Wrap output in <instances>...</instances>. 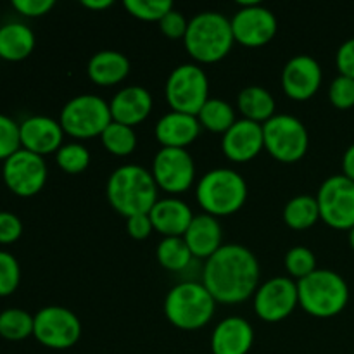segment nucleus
Instances as JSON below:
<instances>
[{"mask_svg": "<svg viewBox=\"0 0 354 354\" xmlns=\"http://www.w3.org/2000/svg\"><path fill=\"white\" fill-rule=\"evenodd\" d=\"M234 33L227 16L216 10H203L189 21L183 45L194 61L201 64H214L230 54L234 47Z\"/></svg>", "mask_w": 354, "mask_h": 354, "instance_id": "7ed1b4c3", "label": "nucleus"}, {"mask_svg": "<svg viewBox=\"0 0 354 354\" xmlns=\"http://www.w3.org/2000/svg\"><path fill=\"white\" fill-rule=\"evenodd\" d=\"M265 151L280 162H297L306 156L310 133L299 118L275 114L263 124Z\"/></svg>", "mask_w": 354, "mask_h": 354, "instance_id": "1a4fd4ad", "label": "nucleus"}, {"mask_svg": "<svg viewBox=\"0 0 354 354\" xmlns=\"http://www.w3.org/2000/svg\"><path fill=\"white\" fill-rule=\"evenodd\" d=\"M237 109L244 120L265 124L277 114V102L275 97L265 86L249 85L237 95Z\"/></svg>", "mask_w": 354, "mask_h": 354, "instance_id": "a878e982", "label": "nucleus"}, {"mask_svg": "<svg viewBox=\"0 0 354 354\" xmlns=\"http://www.w3.org/2000/svg\"><path fill=\"white\" fill-rule=\"evenodd\" d=\"M54 7V0H12V9L24 17H41Z\"/></svg>", "mask_w": 354, "mask_h": 354, "instance_id": "ea45409f", "label": "nucleus"}, {"mask_svg": "<svg viewBox=\"0 0 354 354\" xmlns=\"http://www.w3.org/2000/svg\"><path fill=\"white\" fill-rule=\"evenodd\" d=\"M165 95L171 111L197 116L209 100V78L201 66L192 62L180 64L166 80Z\"/></svg>", "mask_w": 354, "mask_h": 354, "instance_id": "6e6552de", "label": "nucleus"}, {"mask_svg": "<svg viewBox=\"0 0 354 354\" xmlns=\"http://www.w3.org/2000/svg\"><path fill=\"white\" fill-rule=\"evenodd\" d=\"M130 59L120 50H100L90 57L86 75L95 85L114 86L130 75Z\"/></svg>", "mask_w": 354, "mask_h": 354, "instance_id": "b1692460", "label": "nucleus"}, {"mask_svg": "<svg viewBox=\"0 0 354 354\" xmlns=\"http://www.w3.org/2000/svg\"><path fill=\"white\" fill-rule=\"evenodd\" d=\"M127 232L133 241H145L154 232L149 214H135L127 218Z\"/></svg>", "mask_w": 354, "mask_h": 354, "instance_id": "79ce46f5", "label": "nucleus"}, {"mask_svg": "<svg viewBox=\"0 0 354 354\" xmlns=\"http://www.w3.org/2000/svg\"><path fill=\"white\" fill-rule=\"evenodd\" d=\"M23 235V221L17 214L0 211V244L9 245L17 242Z\"/></svg>", "mask_w": 354, "mask_h": 354, "instance_id": "58836bf2", "label": "nucleus"}, {"mask_svg": "<svg viewBox=\"0 0 354 354\" xmlns=\"http://www.w3.org/2000/svg\"><path fill=\"white\" fill-rule=\"evenodd\" d=\"M239 6L241 7L230 17L235 44L248 48L268 45L279 31V21L275 14L256 0L241 2Z\"/></svg>", "mask_w": 354, "mask_h": 354, "instance_id": "f8f14e48", "label": "nucleus"}, {"mask_svg": "<svg viewBox=\"0 0 354 354\" xmlns=\"http://www.w3.org/2000/svg\"><path fill=\"white\" fill-rule=\"evenodd\" d=\"M283 223L292 230H308L320 221V207L317 197L310 194H301L292 197L283 206Z\"/></svg>", "mask_w": 354, "mask_h": 354, "instance_id": "bb28decb", "label": "nucleus"}, {"mask_svg": "<svg viewBox=\"0 0 354 354\" xmlns=\"http://www.w3.org/2000/svg\"><path fill=\"white\" fill-rule=\"evenodd\" d=\"M21 283V266L16 256L0 251V297L12 296Z\"/></svg>", "mask_w": 354, "mask_h": 354, "instance_id": "f704fd0d", "label": "nucleus"}, {"mask_svg": "<svg viewBox=\"0 0 354 354\" xmlns=\"http://www.w3.org/2000/svg\"><path fill=\"white\" fill-rule=\"evenodd\" d=\"M156 259L168 272L182 273L194 263V256L183 237H162L156 249Z\"/></svg>", "mask_w": 354, "mask_h": 354, "instance_id": "c85d7f7f", "label": "nucleus"}, {"mask_svg": "<svg viewBox=\"0 0 354 354\" xmlns=\"http://www.w3.org/2000/svg\"><path fill=\"white\" fill-rule=\"evenodd\" d=\"M90 151L82 142H68L55 152V162L68 175H80L90 166Z\"/></svg>", "mask_w": 354, "mask_h": 354, "instance_id": "2f4dec72", "label": "nucleus"}, {"mask_svg": "<svg viewBox=\"0 0 354 354\" xmlns=\"http://www.w3.org/2000/svg\"><path fill=\"white\" fill-rule=\"evenodd\" d=\"M254 344V328L245 318L227 317L211 334L213 354H249Z\"/></svg>", "mask_w": 354, "mask_h": 354, "instance_id": "412c9836", "label": "nucleus"}, {"mask_svg": "<svg viewBox=\"0 0 354 354\" xmlns=\"http://www.w3.org/2000/svg\"><path fill=\"white\" fill-rule=\"evenodd\" d=\"M158 24L161 33L165 35L166 38H169V40H180V38L183 40L187 33V28H189V21H187L185 16H183L180 10H176L175 7H173Z\"/></svg>", "mask_w": 354, "mask_h": 354, "instance_id": "4c0bfd02", "label": "nucleus"}, {"mask_svg": "<svg viewBox=\"0 0 354 354\" xmlns=\"http://www.w3.org/2000/svg\"><path fill=\"white\" fill-rule=\"evenodd\" d=\"M82 322L64 306H45L35 315L33 337L41 346L54 351L73 348L82 337Z\"/></svg>", "mask_w": 354, "mask_h": 354, "instance_id": "9b49d317", "label": "nucleus"}, {"mask_svg": "<svg viewBox=\"0 0 354 354\" xmlns=\"http://www.w3.org/2000/svg\"><path fill=\"white\" fill-rule=\"evenodd\" d=\"M100 142L109 154L116 156V158H127L135 152L138 138L135 128L111 121L100 135Z\"/></svg>", "mask_w": 354, "mask_h": 354, "instance_id": "c756f323", "label": "nucleus"}, {"mask_svg": "<svg viewBox=\"0 0 354 354\" xmlns=\"http://www.w3.org/2000/svg\"><path fill=\"white\" fill-rule=\"evenodd\" d=\"M152 227L165 237H183L189 225L192 223L194 216L189 204L178 197H165L154 204L149 213Z\"/></svg>", "mask_w": 354, "mask_h": 354, "instance_id": "4be33fe9", "label": "nucleus"}, {"mask_svg": "<svg viewBox=\"0 0 354 354\" xmlns=\"http://www.w3.org/2000/svg\"><path fill=\"white\" fill-rule=\"evenodd\" d=\"M47 162L41 156L19 149L3 161L2 178L7 189L17 197H33L47 183Z\"/></svg>", "mask_w": 354, "mask_h": 354, "instance_id": "4468645a", "label": "nucleus"}, {"mask_svg": "<svg viewBox=\"0 0 354 354\" xmlns=\"http://www.w3.org/2000/svg\"><path fill=\"white\" fill-rule=\"evenodd\" d=\"M221 151L232 162H249L265 151L263 124L249 120H237L221 138Z\"/></svg>", "mask_w": 354, "mask_h": 354, "instance_id": "a211bd4d", "label": "nucleus"}, {"mask_svg": "<svg viewBox=\"0 0 354 354\" xmlns=\"http://www.w3.org/2000/svg\"><path fill=\"white\" fill-rule=\"evenodd\" d=\"M283 266L292 280H301L317 270V256L306 245H294L283 258Z\"/></svg>", "mask_w": 354, "mask_h": 354, "instance_id": "473e14b6", "label": "nucleus"}, {"mask_svg": "<svg viewBox=\"0 0 354 354\" xmlns=\"http://www.w3.org/2000/svg\"><path fill=\"white\" fill-rule=\"evenodd\" d=\"M128 14L140 21L159 23L173 9L171 0H124Z\"/></svg>", "mask_w": 354, "mask_h": 354, "instance_id": "72a5a7b5", "label": "nucleus"}, {"mask_svg": "<svg viewBox=\"0 0 354 354\" xmlns=\"http://www.w3.org/2000/svg\"><path fill=\"white\" fill-rule=\"evenodd\" d=\"M335 66L339 69V75L348 76L354 80V37L346 40L335 54Z\"/></svg>", "mask_w": 354, "mask_h": 354, "instance_id": "a19ab883", "label": "nucleus"}, {"mask_svg": "<svg viewBox=\"0 0 354 354\" xmlns=\"http://www.w3.org/2000/svg\"><path fill=\"white\" fill-rule=\"evenodd\" d=\"M158 192L151 169L140 165L120 166L107 178V201L124 218L151 213L159 201Z\"/></svg>", "mask_w": 354, "mask_h": 354, "instance_id": "f03ea898", "label": "nucleus"}, {"mask_svg": "<svg viewBox=\"0 0 354 354\" xmlns=\"http://www.w3.org/2000/svg\"><path fill=\"white\" fill-rule=\"evenodd\" d=\"M261 279V266L251 249L223 244L206 259L201 282L220 304H241L254 296Z\"/></svg>", "mask_w": 354, "mask_h": 354, "instance_id": "f257e3e1", "label": "nucleus"}, {"mask_svg": "<svg viewBox=\"0 0 354 354\" xmlns=\"http://www.w3.org/2000/svg\"><path fill=\"white\" fill-rule=\"evenodd\" d=\"M299 306L297 282L290 277H273L259 283L252 296L256 317L266 324H279L289 318Z\"/></svg>", "mask_w": 354, "mask_h": 354, "instance_id": "ddd939ff", "label": "nucleus"}, {"mask_svg": "<svg viewBox=\"0 0 354 354\" xmlns=\"http://www.w3.org/2000/svg\"><path fill=\"white\" fill-rule=\"evenodd\" d=\"M320 220L334 230L354 228V182L344 175H332L317 192Z\"/></svg>", "mask_w": 354, "mask_h": 354, "instance_id": "9d476101", "label": "nucleus"}, {"mask_svg": "<svg viewBox=\"0 0 354 354\" xmlns=\"http://www.w3.org/2000/svg\"><path fill=\"white\" fill-rule=\"evenodd\" d=\"M35 45H37V38L28 24L12 21L0 26V59L2 61H24L35 50Z\"/></svg>", "mask_w": 354, "mask_h": 354, "instance_id": "393cba45", "label": "nucleus"}, {"mask_svg": "<svg viewBox=\"0 0 354 354\" xmlns=\"http://www.w3.org/2000/svg\"><path fill=\"white\" fill-rule=\"evenodd\" d=\"M113 121L109 102L93 93H82L64 104L59 114V123L66 135L78 140H88L102 135Z\"/></svg>", "mask_w": 354, "mask_h": 354, "instance_id": "0eeeda50", "label": "nucleus"}, {"mask_svg": "<svg viewBox=\"0 0 354 354\" xmlns=\"http://www.w3.org/2000/svg\"><path fill=\"white\" fill-rule=\"evenodd\" d=\"M349 245H351V249L354 251V228L349 230Z\"/></svg>", "mask_w": 354, "mask_h": 354, "instance_id": "a18cd8bd", "label": "nucleus"}, {"mask_svg": "<svg viewBox=\"0 0 354 354\" xmlns=\"http://www.w3.org/2000/svg\"><path fill=\"white\" fill-rule=\"evenodd\" d=\"M299 306L315 318H334L349 303V287L337 272L317 268L311 275L297 280Z\"/></svg>", "mask_w": 354, "mask_h": 354, "instance_id": "423d86ee", "label": "nucleus"}, {"mask_svg": "<svg viewBox=\"0 0 354 354\" xmlns=\"http://www.w3.org/2000/svg\"><path fill=\"white\" fill-rule=\"evenodd\" d=\"M328 100L337 109H351L354 107V80L348 76H335L328 88Z\"/></svg>", "mask_w": 354, "mask_h": 354, "instance_id": "e433bc0d", "label": "nucleus"}, {"mask_svg": "<svg viewBox=\"0 0 354 354\" xmlns=\"http://www.w3.org/2000/svg\"><path fill=\"white\" fill-rule=\"evenodd\" d=\"M201 127L197 116L169 111L158 120L154 127L156 140L166 149H187L199 138Z\"/></svg>", "mask_w": 354, "mask_h": 354, "instance_id": "aec40b11", "label": "nucleus"}, {"mask_svg": "<svg viewBox=\"0 0 354 354\" xmlns=\"http://www.w3.org/2000/svg\"><path fill=\"white\" fill-rule=\"evenodd\" d=\"M35 317L19 308H9L0 313V337L7 341H24L33 335Z\"/></svg>", "mask_w": 354, "mask_h": 354, "instance_id": "7c9ffc66", "label": "nucleus"}, {"mask_svg": "<svg viewBox=\"0 0 354 354\" xmlns=\"http://www.w3.org/2000/svg\"><path fill=\"white\" fill-rule=\"evenodd\" d=\"M248 182L232 168H214L201 176L196 185L197 204L206 214L223 218L235 214L248 201Z\"/></svg>", "mask_w": 354, "mask_h": 354, "instance_id": "39448f33", "label": "nucleus"}, {"mask_svg": "<svg viewBox=\"0 0 354 354\" xmlns=\"http://www.w3.org/2000/svg\"><path fill=\"white\" fill-rule=\"evenodd\" d=\"M151 173L159 190L176 196L187 192L196 182V162L187 149L161 147L156 152Z\"/></svg>", "mask_w": 354, "mask_h": 354, "instance_id": "2eb2a0df", "label": "nucleus"}, {"mask_svg": "<svg viewBox=\"0 0 354 354\" xmlns=\"http://www.w3.org/2000/svg\"><path fill=\"white\" fill-rule=\"evenodd\" d=\"M82 6L90 10H104L113 6V0H83Z\"/></svg>", "mask_w": 354, "mask_h": 354, "instance_id": "c03bdc74", "label": "nucleus"}, {"mask_svg": "<svg viewBox=\"0 0 354 354\" xmlns=\"http://www.w3.org/2000/svg\"><path fill=\"white\" fill-rule=\"evenodd\" d=\"M64 135L61 123L54 118L30 116L19 123L21 149L41 156V158L55 154L62 147Z\"/></svg>", "mask_w": 354, "mask_h": 354, "instance_id": "f3484780", "label": "nucleus"}, {"mask_svg": "<svg viewBox=\"0 0 354 354\" xmlns=\"http://www.w3.org/2000/svg\"><path fill=\"white\" fill-rule=\"evenodd\" d=\"M154 107V99L145 86L128 85L114 93L109 102L113 121L135 128L144 123Z\"/></svg>", "mask_w": 354, "mask_h": 354, "instance_id": "6ab92c4d", "label": "nucleus"}, {"mask_svg": "<svg viewBox=\"0 0 354 354\" xmlns=\"http://www.w3.org/2000/svg\"><path fill=\"white\" fill-rule=\"evenodd\" d=\"M21 149L19 123L0 113V161H6Z\"/></svg>", "mask_w": 354, "mask_h": 354, "instance_id": "c9c22d12", "label": "nucleus"}, {"mask_svg": "<svg viewBox=\"0 0 354 354\" xmlns=\"http://www.w3.org/2000/svg\"><path fill=\"white\" fill-rule=\"evenodd\" d=\"M162 311L173 327L180 330H199L213 320L216 301L203 282L183 280L168 290Z\"/></svg>", "mask_w": 354, "mask_h": 354, "instance_id": "20e7f679", "label": "nucleus"}, {"mask_svg": "<svg viewBox=\"0 0 354 354\" xmlns=\"http://www.w3.org/2000/svg\"><path fill=\"white\" fill-rule=\"evenodd\" d=\"M197 120H199L201 127L206 128L211 133L225 135L234 127L237 116H235L232 104H228L227 100L209 97V100L197 113Z\"/></svg>", "mask_w": 354, "mask_h": 354, "instance_id": "cd10ccee", "label": "nucleus"}, {"mask_svg": "<svg viewBox=\"0 0 354 354\" xmlns=\"http://www.w3.org/2000/svg\"><path fill=\"white\" fill-rule=\"evenodd\" d=\"M342 175L354 182V144L349 145L342 156Z\"/></svg>", "mask_w": 354, "mask_h": 354, "instance_id": "37998d69", "label": "nucleus"}, {"mask_svg": "<svg viewBox=\"0 0 354 354\" xmlns=\"http://www.w3.org/2000/svg\"><path fill=\"white\" fill-rule=\"evenodd\" d=\"M322 82H324V71L320 62L308 54H297L290 57L280 75L283 93L296 102H304L317 95Z\"/></svg>", "mask_w": 354, "mask_h": 354, "instance_id": "dca6fc26", "label": "nucleus"}, {"mask_svg": "<svg viewBox=\"0 0 354 354\" xmlns=\"http://www.w3.org/2000/svg\"><path fill=\"white\" fill-rule=\"evenodd\" d=\"M183 241L187 242L194 258L209 259L223 245V228L218 218L206 213L196 214L183 234Z\"/></svg>", "mask_w": 354, "mask_h": 354, "instance_id": "5701e85b", "label": "nucleus"}]
</instances>
